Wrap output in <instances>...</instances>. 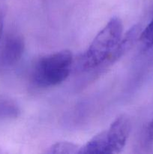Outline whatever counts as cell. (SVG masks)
I'll return each mask as SVG.
<instances>
[{"label": "cell", "mask_w": 153, "mask_h": 154, "mask_svg": "<svg viewBox=\"0 0 153 154\" xmlns=\"http://www.w3.org/2000/svg\"><path fill=\"white\" fill-rule=\"evenodd\" d=\"M123 25L120 18H111L93 39L81 58L85 70L104 67L123 36Z\"/></svg>", "instance_id": "cell-1"}, {"label": "cell", "mask_w": 153, "mask_h": 154, "mask_svg": "<svg viewBox=\"0 0 153 154\" xmlns=\"http://www.w3.org/2000/svg\"><path fill=\"white\" fill-rule=\"evenodd\" d=\"M130 132V122L126 115L117 117L106 130L99 132L83 146L79 154H112L120 153L125 147Z\"/></svg>", "instance_id": "cell-2"}, {"label": "cell", "mask_w": 153, "mask_h": 154, "mask_svg": "<svg viewBox=\"0 0 153 154\" xmlns=\"http://www.w3.org/2000/svg\"><path fill=\"white\" fill-rule=\"evenodd\" d=\"M72 66L73 55L70 51L64 50L48 54L35 63L32 72V79L38 87H54L68 78Z\"/></svg>", "instance_id": "cell-3"}, {"label": "cell", "mask_w": 153, "mask_h": 154, "mask_svg": "<svg viewBox=\"0 0 153 154\" xmlns=\"http://www.w3.org/2000/svg\"><path fill=\"white\" fill-rule=\"evenodd\" d=\"M24 50L25 42L22 36L17 34L7 36L0 47V69L14 66L22 58Z\"/></svg>", "instance_id": "cell-4"}, {"label": "cell", "mask_w": 153, "mask_h": 154, "mask_svg": "<svg viewBox=\"0 0 153 154\" xmlns=\"http://www.w3.org/2000/svg\"><path fill=\"white\" fill-rule=\"evenodd\" d=\"M142 29L140 25H135L130 29L124 35L120 40L119 43L116 48L115 51L110 56L109 60L106 61L104 67L112 65L115 62H116L118 59L121 58L123 55L126 54L128 51H130V48L134 46L135 42L140 38Z\"/></svg>", "instance_id": "cell-5"}, {"label": "cell", "mask_w": 153, "mask_h": 154, "mask_svg": "<svg viewBox=\"0 0 153 154\" xmlns=\"http://www.w3.org/2000/svg\"><path fill=\"white\" fill-rule=\"evenodd\" d=\"M20 114L19 106L10 99H0V120L14 119Z\"/></svg>", "instance_id": "cell-6"}, {"label": "cell", "mask_w": 153, "mask_h": 154, "mask_svg": "<svg viewBox=\"0 0 153 154\" xmlns=\"http://www.w3.org/2000/svg\"><path fill=\"white\" fill-rule=\"evenodd\" d=\"M80 147L76 144L68 141L57 142L52 144L46 150V153H61V154H74L78 153Z\"/></svg>", "instance_id": "cell-7"}, {"label": "cell", "mask_w": 153, "mask_h": 154, "mask_svg": "<svg viewBox=\"0 0 153 154\" xmlns=\"http://www.w3.org/2000/svg\"><path fill=\"white\" fill-rule=\"evenodd\" d=\"M139 40L146 48H150L153 46V18L149 23L141 32Z\"/></svg>", "instance_id": "cell-8"}, {"label": "cell", "mask_w": 153, "mask_h": 154, "mask_svg": "<svg viewBox=\"0 0 153 154\" xmlns=\"http://www.w3.org/2000/svg\"><path fill=\"white\" fill-rule=\"evenodd\" d=\"M147 137L150 141L153 140V120L148 124L147 128Z\"/></svg>", "instance_id": "cell-9"}, {"label": "cell", "mask_w": 153, "mask_h": 154, "mask_svg": "<svg viewBox=\"0 0 153 154\" xmlns=\"http://www.w3.org/2000/svg\"><path fill=\"white\" fill-rule=\"evenodd\" d=\"M2 26H3V18H2V16L0 14V38H1L2 32Z\"/></svg>", "instance_id": "cell-10"}]
</instances>
